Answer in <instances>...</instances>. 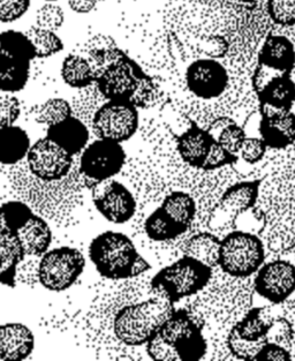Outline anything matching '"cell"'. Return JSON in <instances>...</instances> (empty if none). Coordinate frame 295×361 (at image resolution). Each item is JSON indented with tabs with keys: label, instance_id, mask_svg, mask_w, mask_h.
<instances>
[{
	"label": "cell",
	"instance_id": "cell-36",
	"mask_svg": "<svg viewBox=\"0 0 295 361\" xmlns=\"http://www.w3.org/2000/svg\"><path fill=\"white\" fill-rule=\"evenodd\" d=\"M268 12L276 25H295V0H268Z\"/></svg>",
	"mask_w": 295,
	"mask_h": 361
},
{
	"label": "cell",
	"instance_id": "cell-1",
	"mask_svg": "<svg viewBox=\"0 0 295 361\" xmlns=\"http://www.w3.org/2000/svg\"><path fill=\"white\" fill-rule=\"evenodd\" d=\"M88 57L99 92L108 101L132 102L137 106L148 78L141 67L113 45L89 49Z\"/></svg>",
	"mask_w": 295,
	"mask_h": 361
},
{
	"label": "cell",
	"instance_id": "cell-9",
	"mask_svg": "<svg viewBox=\"0 0 295 361\" xmlns=\"http://www.w3.org/2000/svg\"><path fill=\"white\" fill-rule=\"evenodd\" d=\"M92 128L99 139L123 143L139 128V111L132 102L108 101L97 110Z\"/></svg>",
	"mask_w": 295,
	"mask_h": 361
},
{
	"label": "cell",
	"instance_id": "cell-4",
	"mask_svg": "<svg viewBox=\"0 0 295 361\" xmlns=\"http://www.w3.org/2000/svg\"><path fill=\"white\" fill-rule=\"evenodd\" d=\"M213 276V268L194 257L184 255L178 261L156 274L151 288L158 297L172 304L196 295L203 290Z\"/></svg>",
	"mask_w": 295,
	"mask_h": 361
},
{
	"label": "cell",
	"instance_id": "cell-6",
	"mask_svg": "<svg viewBox=\"0 0 295 361\" xmlns=\"http://www.w3.org/2000/svg\"><path fill=\"white\" fill-rule=\"evenodd\" d=\"M157 336L175 352L181 361L201 360L208 351L202 328L184 310L172 312L159 326Z\"/></svg>",
	"mask_w": 295,
	"mask_h": 361
},
{
	"label": "cell",
	"instance_id": "cell-12",
	"mask_svg": "<svg viewBox=\"0 0 295 361\" xmlns=\"http://www.w3.org/2000/svg\"><path fill=\"white\" fill-rule=\"evenodd\" d=\"M186 85L199 99H216L229 86V74L225 67L215 59H199L188 67Z\"/></svg>",
	"mask_w": 295,
	"mask_h": 361
},
{
	"label": "cell",
	"instance_id": "cell-25",
	"mask_svg": "<svg viewBox=\"0 0 295 361\" xmlns=\"http://www.w3.org/2000/svg\"><path fill=\"white\" fill-rule=\"evenodd\" d=\"M206 130L224 149L235 156L239 155L242 143L247 137L244 128L230 118H218Z\"/></svg>",
	"mask_w": 295,
	"mask_h": 361
},
{
	"label": "cell",
	"instance_id": "cell-19",
	"mask_svg": "<svg viewBox=\"0 0 295 361\" xmlns=\"http://www.w3.org/2000/svg\"><path fill=\"white\" fill-rule=\"evenodd\" d=\"M261 106L292 111L295 104V86L289 74L271 76L256 92Z\"/></svg>",
	"mask_w": 295,
	"mask_h": 361
},
{
	"label": "cell",
	"instance_id": "cell-44",
	"mask_svg": "<svg viewBox=\"0 0 295 361\" xmlns=\"http://www.w3.org/2000/svg\"><path fill=\"white\" fill-rule=\"evenodd\" d=\"M291 359V353L285 346L276 343L265 342L260 351L257 352L254 360L289 361Z\"/></svg>",
	"mask_w": 295,
	"mask_h": 361
},
{
	"label": "cell",
	"instance_id": "cell-11",
	"mask_svg": "<svg viewBox=\"0 0 295 361\" xmlns=\"http://www.w3.org/2000/svg\"><path fill=\"white\" fill-rule=\"evenodd\" d=\"M255 291L272 304H282L295 290V266L286 260L262 264L256 271Z\"/></svg>",
	"mask_w": 295,
	"mask_h": 361
},
{
	"label": "cell",
	"instance_id": "cell-46",
	"mask_svg": "<svg viewBox=\"0 0 295 361\" xmlns=\"http://www.w3.org/2000/svg\"><path fill=\"white\" fill-rule=\"evenodd\" d=\"M0 284L13 288L15 286V276L11 275L6 271V263L0 255Z\"/></svg>",
	"mask_w": 295,
	"mask_h": 361
},
{
	"label": "cell",
	"instance_id": "cell-14",
	"mask_svg": "<svg viewBox=\"0 0 295 361\" xmlns=\"http://www.w3.org/2000/svg\"><path fill=\"white\" fill-rule=\"evenodd\" d=\"M260 184V180L242 181L227 188L213 212L211 222H234L239 216L251 209L258 197Z\"/></svg>",
	"mask_w": 295,
	"mask_h": 361
},
{
	"label": "cell",
	"instance_id": "cell-24",
	"mask_svg": "<svg viewBox=\"0 0 295 361\" xmlns=\"http://www.w3.org/2000/svg\"><path fill=\"white\" fill-rule=\"evenodd\" d=\"M144 228L146 235L157 243L173 240L188 231V228L175 222L162 207H159L150 214L149 217L146 219Z\"/></svg>",
	"mask_w": 295,
	"mask_h": 361
},
{
	"label": "cell",
	"instance_id": "cell-51",
	"mask_svg": "<svg viewBox=\"0 0 295 361\" xmlns=\"http://www.w3.org/2000/svg\"><path fill=\"white\" fill-rule=\"evenodd\" d=\"M294 152H295V143H294Z\"/></svg>",
	"mask_w": 295,
	"mask_h": 361
},
{
	"label": "cell",
	"instance_id": "cell-34",
	"mask_svg": "<svg viewBox=\"0 0 295 361\" xmlns=\"http://www.w3.org/2000/svg\"><path fill=\"white\" fill-rule=\"evenodd\" d=\"M0 209H1L5 226L15 232H19V230H21L34 216L32 209L27 204L19 201L4 203L3 206L0 207Z\"/></svg>",
	"mask_w": 295,
	"mask_h": 361
},
{
	"label": "cell",
	"instance_id": "cell-17",
	"mask_svg": "<svg viewBox=\"0 0 295 361\" xmlns=\"http://www.w3.org/2000/svg\"><path fill=\"white\" fill-rule=\"evenodd\" d=\"M35 337L32 330L23 324L0 326V359L25 360L32 355Z\"/></svg>",
	"mask_w": 295,
	"mask_h": 361
},
{
	"label": "cell",
	"instance_id": "cell-3",
	"mask_svg": "<svg viewBox=\"0 0 295 361\" xmlns=\"http://www.w3.org/2000/svg\"><path fill=\"white\" fill-rule=\"evenodd\" d=\"M173 311V304L163 297L126 306L115 315V336L128 346L144 345Z\"/></svg>",
	"mask_w": 295,
	"mask_h": 361
},
{
	"label": "cell",
	"instance_id": "cell-20",
	"mask_svg": "<svg viewBox=\"0 0 295 361\" xmlns=\"http://www.w3.org/2000/svg\"><path fill=\"white\" fill-rule=\"evenodd\" d=\"M46 137L61 147V149L68 152L70 156H73L86 148L89 140V130L82 121L77 118L70 117L49 127Z\"/></svg>",
	"mask_w": 295,
	"mask_h": 361
},
{
	"label": "cell",
	"instance_id": "cell-37",
	"mask_svg": "<svg viewBox=\"0 0 295 361\" xmlns=\"http://www.w3.org/2000/svg\"><path fill=\"white\" fill-rule=\"evenodd\" d=\"M267 341H261V342H248L244 339L240 338L237 334L231 330L229 337H227V346L232 355L239 359L244 360H254L257 352L260 351L261 348L264 345Z\"/></svg>",
	"mask_w": 295,
	"mask_h": 361
},
{
	"label": "cell",
	"instance_id": "cell-27",
	"mask_svg": "<svg viewBox=\"0 0 295 361\" xmlns=\"http://www.w3.org/2000/svg\"><path fill=\"white\" fill-rule=\"evenodd\" d=\"M61 78L70 88H86L95 82L92 65L87 58L68 54L61 65Z\"/></svg>",
	"mask_w": 295,
	"mask_h": 361
},
{
	"label": "cell",
	"instance_id": "cell-13",
	"mask_svg": "<svg viewBox=\"0 0 295 361\" xmlns=\"http://www.w3.org/2000/svg\"><path fill=\"white\" fill-rule=\"evenodd\" d=\"M92 199L96 209L113 224L130 222L137 212V201L133 194L119 181H111L105 185L102 192L94 193Z\"/></svg>",
	"mask_w": 295,
	"mask_h": 361
},
{
	"label": "cell",
	"instance_id": "cell-33",
	"mask_svg": "<svg viewBox=\"0 0 295 361\" xmlns=\"http://www.w3.org/2000/svg\"><path fill=\"white\" fill-rule=\"evenodd\" d=\"M261 308H254L251 310L241 321L233 326V331L241 339L248 341V342H261L265 341L268 326L261 319Z\"/></svg>",
	"mask_w": 295,
	"mask_h": 361
},
{
	"label": "cell",
	"instance_id": "cell-2",
	"mask_svg": "<svg viewBox=\"0 0 295 361\" xmlns=\"http://www.w3.org/2000/svg\"><path fill=\"white\" fill-rule=\"evenodd\" d=\"M89 257L99 275L113 281L137 277L151 268L130 238L120 232L97 235L90 244Z\"/></svg>",
	"mask_w": 295,
	"mask_h": 361
},
{
	"label": "cell",
	"instance_id": "cell-40",
	"mask_svg": "<svg viewBox=\"0 0 295 361\" xmlns=\"http://www.w3.org/2000/svg\"><path fill=\"white\" fill-rule=\"evenodd\" d=\"M268 147L261 137H246L239 155L248 164H256L263 159Z\"/></svg>",
	"mask_w": 295,
	"mask_h": 361
},
{
	"label": "cell",
	"instance_id": "cell-5",
	"mask_svg": "<svg viewBox=\"0 0 295 361\" xmlns=\"http://www.w3.org/2000/svg\"><path fill=\"white\" fill-rule=\"evenodd\" d=\"M265 260L263 243L251 232L237 230L220 240L218 266L232 277L254 275Z\"/></svg>",
	"mask_w": 295,
	"mask_h": 361
},
{
	"label": "cell",
	"instance_id": "cell-18",
	"mask_svg": "<svg viewBox=\"0 0 295 361\" xmlns=\"http://www.w3.org/2000/svg\"><path fill=\"white\" fill-rule=\"evenodd\" d=\"M215 141L216 140L208 130L193 124L178 137L177 148L186 164L192 168L202 169Z\"/></svg>",
	"mask_w": 295,
	"mask_h": 361
},
{
	"label": "cell",
	"instance_id": "cell-31",
	"mask_svg": "<svg viewBox=\"0 0 295 361\" xmlns=\"http://www.w3.org/2000/svg\"><path fill=\"white\" fill-rule=\"evenodd\" d=\"M26 35L32 41L36 51V58L45 59L64 50V43L61 38L51 30L32 25L26 32Z\"/></svg>",
	"mask_w": 295,
	"mask_h": 361
},
{
	"label": "cell",
	"instance_id": "cell-10",
	"mask_svg": "<svg viewBox=\"0 0 295 361\" xmlns=\"http://www.w3.org/2000/svg\"><path fill=\"white\" fill-rule=\"evenodd\" d=\"M27 159L32 175L44 181L59 180L64 178L73 163L72 156L49 137L39 139L30 146Z\"/></svg>",
	"mask_w": 295,
	"mask_h": 361
},
{
	"label": "cell",
	"instance_id": "cell-21",
	"mask_svg": "<svg viewBox=\"0 0 295 361\" xmlns=\"http://www.w3.org/2000/svg\"><path fill=\"white\" fill-rule=\"evenodd\" d=\"M30 149V139L19 126L0 128V163L15 164L26 157Z\"/></svg>",
	"mask_w": 295,
	"mask_h": 361
},
{
	"label": "cell",
	"instance_id": "cell-43",
	"mask_svg": "<svg viewBox=\"0 0 295 361\" xmlns=\"http://www.w3.org/2000/svg\"><path fill=\"white\" fill-rule=\"evenodd\" d=\"M146 345L148 355L153 360L179 361L178 355L157 336V334L146 343Z\"/></svg>",
	"mask_w": 295,
	"mask_h": 361
},
{
	"label": "cell",
	"instance_id": "cell-30",
	"mask_svg": "<svg viewBox=\"0 0 295 361\" xmlns=\"http://www.w3.org/2000/svg\"><path fill=\"white\" fill-rule=\"evenodd\" d=\"M0 255L6 263L7 273L13 276L16 275V267L27 255L19 233L6 226L0 228Z\"/></svg>",
	"mask_w": 295,
	"mask_h": 361
},
{
	"label": "cell",
	"instance_id": "cell-47",
	"mask_svg": "<svg viewBox=\"0 0 295 361\" xmlns=\"http://www.w3.org/2000/svg\"><path fill=\"white\" fill-rule=\"evenodd\" d=\"M289 79L292 80V82L294 83L295 86V65L293 66L292 70L289 71Z\"/></svg>",
	"mask_w": 295,
	"mask_h": 361
},
{
	"label": "cell",
	"instance_id": "cell-39",
	"mask_svg": "<svg viewBox=\"0 0 295 361\" xmlns=\"http://www.w3.org/2000/svg\"><path fill=\"white\" fill-rule=\"evenodd\" d=\"M30 7V0H0V23H11L21 19Z\"/></svg>",
	"mask_w": 295,
	"mask_h": 361
},
{
	"label": "cell",
	"instance_id": "cell-49",
	"mask_svg": "<svg viewBox=\"0 0 295 361\" xmlns=\"http://www.w3.org/2000/svg\"><path fill=\"white\" fill-rule=\"evenodd\" d=\"M293 298V301H295V290L294 292H293V295L289 297V299Z\"/></svg>",
	"mask_w": 295,
	"mask_h": 361
},
{
	"label": "cell",
	"instance_id": "cell-41",
	"mask_svg": "<svg viewBox=\"0 0 295 361\" xmlns=\"http://www.w3.org/2000/svg\"><path fill=\"white\" fill-rule=\"evenodd\" d=\"M238 156L233 155L231 152L224 149L217 141L213 142L211 149H210L209 155L204 163L202 170L206 171H213L216 169L222 168L226 165H232L237 163L238 161Z\"/></svg>",
	"mask_w": 295,
	"mask_h": 361
},
{
	"label": "cell",
	"instance_id": "cell-29",
	"mask_svg": "<svg viewBox=\"0 0 295 361\" xmlns=\"http://www.w3.org/2000/svg\"><path fill=\"white\" fill-rule=\"evenodd\" d=\"M163 209L175 219V222L189 228L196 215V203L189 194L173 192L164 199Z\"/></svg>",
	"mask_w": 295,
	"mask_h": 361
},
{
	"label": "cell",
	"instance_id": "cell-35",
	"mask_svg": "<svg viewBox=\"0 0 295 361\" xmlns=\"http://www.w3.org/2000/svg\"><path fill=\"white\" fill-rule=\"evenodd\" d=\"M65 23V13L61 6L56 4H45L36 13L35 25L39 28L57 32Z\"/></svg>",
	"mask_w": 295,
	"mask_h": 361
},
{
	"label": "cell",
	"instance_id": "cell-32",
	"mask_svg": "<svg viewBox=\"0 0 295 361\" xmlns=\"http://www.w3.org/2000/svg\"><path fill=\"white\" fill-rule=\"evenodd\" d=\"M32 114L36 123L50 127L72 117V108L66 99H50L43 104L35 105Z\"/></svg>",
	"mask_w": 295,
	"mask_h": 361
},
{
	"label": "cell",
	"instance_id": "cell-8",
	"mask_svg": "<svg viewBox=\"0 0 295 361\" xmlns=\"http://www.w3.org/2000/svg\"><path fill=\"white\" fill-rule=\"evenodd\" d=\"M126 152L121 143L99 139L83 152L80 172L88 186L96 187L115 177L124 168Z\"/></svg>",
	"mask_w": 295,
	"mask_h": 361
},
{
	"label": "cell",
	"instance_id": "cell-42",
	"mask_svg": "<svg viewBox=\"0 0 295 361\" xmlns=\"http://www.w3.org/2000/svg\"><path fill=\"white\" fill-rule=\"evenodd\" d=\"M5 94H0V128L14 125L21 114L19 99Z\"/></svg>",
	"mask_w": 295,
	"mask_h": 361
},
{
	"label": "cell",
	"instance_id": "cell-45",
	"mask_svg": "<svg viewBox=\"0 0 295 361\" xmlns=\"http://www.w3.org/2000/svg\"><path fill=\"white\" fill-rule=\"evenodd\" d=\"M99 0H68V6L77 14H88L95 8Z\"/></svg>",
	"mask_w": 295,
	"mask_h": 361
},
{
	"label": "cell",
	"instance_id": "cell-48",
	"mask_svg": "<svg viewBox=\"0 0 295 361\" xmlns=\"http://www.w3.org/2000/svg\"><path fill=\"white\" fill-rule=\"evenodd\" d=\"M1 222H3V216H1V209H0V226H1Z\"/></svg>",
	"mask_w": 295,
	"mask_h": 361
},
{
	"label": "cell",
	"instance_id": "cell-38",
	"mask_svg": "<svg viewBox=\"0 0 295 361\" xmlns=\"http://www.w3.org/2000/svg\"><path fill=\"white\" fill-rule=\"evenodd\" d=\"M293 334H294V330H293L292 324H289V321L284 317H280L268 326L265 341L285 346L292 341Z\"/></svg>",
	"mask_w": 295,
	"mask_h": 361
},
{
	"label": "cell",
	"instance_id": "cell-52",
	"mask_svg": "<svg viewBox=\"0 0 295 361\" xmlns=\"http://www.w3.org/2000/svg\"></svg>",
	"mask_w": 295,
	"mask_h": 361
},
{
	"label": "cell",
	"instance_id": "cell-16",
	"mask_svg": "<svg viewBox=\"0 0 295 361\" xmlns=\"http://www.w3.org/2000/svg\"><path fill=\"white\" fill-rule=\"evenodd\" d=\"M295 65V49L285 36L270 35L258 54V68L289 74Z\"/></svg>",
	"mask_w": 295,
	"mask_h": 361
},
{
	"label": "cell",
	"instance_id": "cell-22",
	"mask_svg": "<svg viewBox=\"0 0 295 361\" xmlns=\"http://www.w3.org/2000/svg\"><path fill=\"white\" fill-rule=\"evenodd\" d=\"M18 233L28 255L41 257L48 252L51 245V228L48 223L39 216H32Z\"/></svg>",
	"mask_w": 295,
	"mask_h": 361
},
{
	"label": "cell",
	"instance_id": "cell-28",
	"mask_svg": "<svg viewBox=\"0 0 295 361\" xmlns=\"http://www.w3.org/2000/svg\"><path fill=\"white\" fill-rule=\"evenodd\" d=\"M0 56L32 63L36 58V51L26 32L11 29L0 32Z\"/></svg>",
	"mask_w": 295,
	"mask_h": 361
},
{
	"label": "cell",
	"instance_id": "cell-15",
	"mask_svg": "<svg viewBox=\"0 0 295 361\" xmlns=\"http://www.w3.org/2000/svg\"><path fill=\"white\" fill-rule=\"evenodd\" d=\"M258 130L268 148L286 149L295 143V112L261 106Z\"/></svg>",
	"mask_w": 295,
	"mask_h": 361
},
{
	"label": "cell",
	"instance_id": "cell-23",
	"mask_svg": "<svg viewBox=\"0 0 295 361\" xmlns=\"http://www.w3.org/2000/svg\"><path fill=\"white\" fill-rule=\"evenodd\" d=\"M30 63L0 56V92H21L29 80Z\"/></svg>",
	"mask_w": 295,
	"mask_h": 361
},
{
	"label": "cell",
	"instance_id": "cell-50",
	"mask_svg": "<svg viewBox=\"0 0 295 361\" xmlns=\"http://www.w3.org/2000/svg\"><path fill=\"white\" fill-rule=\"evenodd\" d=\"M45 1H48V3H54V1H58V0H45Z\"/></svg>",
	"mask_w": 295,
	"mask_h": 361
},
{
	"label": "cell",
	"instance_id": "cell-26",
	"mask_svg": "<svg viewBox=\"0 0 295 361\" xmlns=\"http://www.w3.org/2000/svg\"><path fill=\"white\" fill-rule=\"evenodd\" d=\"M220 239L210 232L193 235L184 246V255L194 257L206 266H218Z\"/></svg>",
	"mask_w": 295,
	"mask_h": 361
},
{
	"label": "cell",
	"instance_id": "cell-7",
	"mask_svg": "<svg viewBox=\"0 0 295 361\" xmlns=\"http://www.w3.org/2000/svg\"><path fill=\"white\" fill-rule=\"evenodd\" d=\"M84 266L86 259L80 250L72 247L54 248L42 257L39 282L50 291H65L77 282Z\"/></svg>",
	"mask_w": 295,
	"mask_h": 361
}]
</instances>
